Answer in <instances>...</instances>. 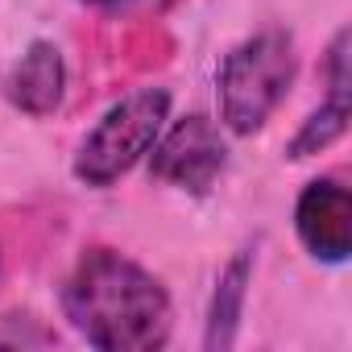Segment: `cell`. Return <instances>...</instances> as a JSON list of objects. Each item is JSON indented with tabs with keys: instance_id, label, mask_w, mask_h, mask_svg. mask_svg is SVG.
<instances>
[{
	"instance_id": "cell-8",
	"label": "cell",
	"mask_w": 352,
	"mask_h": 352,
	"mask_svg": "<svg viewBox=\"0 0 352 352\" xmlns=\"http://www.w3.org/2000/svg\"><path fill=\"white\" fill-rule=\"evenodd\" d=\"M348 116H352V91H327V100L302 120V129L290 137L286 145V157H311V153H323L327 145H336L348 129Z\"/></svg>"
},
{
	"instance_id": "cell-7",
	"label": "cell",
	"mask_w": 352,
	"mask_h": 352,
	"mask_svg": "<svg viewBox=\"0 0 352 352\" xmlns=\"http://www.w3.org/2000/svg\"><path fill=\"white\" fill-rule=\"evenodd\" d=\"M249 278H253V249H241L216 278V294H212V311H208V336L204 348L208 352H224L236 344V327L245 315V294H249Z\"/></svg>"
},
{
	"instance_id": "cell-3",
	"label": "cell",
	"mask_w": 352,
	"mask_h": 352,
	"mask_svg": "<svg viewBox=\"0 0 352 352\" xmlns=\"http://www.w3.org/2000/svg\"><path fill=\"white\" fill-rule=\"evenodd\" d=\"M166 116H170L166 87H145L112 104L75 153V179L87 187H112L120 174H129L149 153Z\"/></svg>"
},
{
	"instance_id": "cell-2",
	"label": "cell",
	"mask_w": 352,
	"mask_h": 352,
	"mask_svg": "<svg viewBox=\"0 0 352 352\" xmlns=\"http://www.w3.org/2000/svg\"><path fill=\"white\" fill-rule=\"evenodd\" d=\"M294 75H298L294 42L282 30H261L241 46H232L216 75L224 129L236 137L257 133L294 87Z\"/></svg>"
},
{
	"instance_id": "cell-1",
	"label": "cell",
	"mask_w": 352,
	"mask_h": 352,
	"mask_svg": "<svg viewBox=\"0 0 352 352\" xmlns=\"http://www.w3.org/2000/svg\"><path fill=\"white\" fill-rule=\"evenodd\" d=\"M71 327L100 352H153L170 340V294L116 249H87L63 286Z\"/></svg>"
},
{
	"instance_id": "cell-5",
	"label": "cell",
	"mask_w": 352,
	"mask_h": 352,
	"mask_svg": "<svg viewBox=\"0 0 352 352\" xmlns=\"http://www.w3.org/2000/svg\"><path fill=\"white\" fill-rule=\"evenodd\" d=\"M294 232L323 265H344L352 253V195L340 179H315L294 204Z\"/></svg>"
},
{
	"instance_id": "cell-6",
	"label": "cell",
	"mask_w": 352,
	"mask_h": 352,
	"mask_svg": "<svg viewBox=\"0 0 352 352\" xmlns=\"http://www.w3.org/2000/svg\"><path fill=\"white\" fill-rule=\"evenodd\" d=\"M63 96H67V63H63V50L54 42H34L13 79H9V100L13 108H21L25 116H50L63 108Z\"/></svg>"
},
{
	"instance_id": "cell-4",
	"label": "cell",
	"mask_w": 352,
	"mask_h": 352,
	"mask_svg": "<svg viewBox=\"0 0 352 352\" xmlns=\"http://www.w3.org/2000/svg\"><path fill=\"white\" fill-rule=\"evenodd\" d=\"M149 149H153L149 174L157 183H170L187 195H208L228 166V145H224L220 124L199 112L174 120L166 133H157Z\"/></svg>"
},
{
	"instance_id": "cell-9",
	"label": "cell",
	"mask_w": 352,
	"mask_h": 352,
	"mask_svg": "<svg viewBox=\"0 0 352 352\" xmlns=\"http://www.w3.org/2000/svg\"><path fill=\"white\" fill-rule=\"evenodd\" d=\"M91 9H104V13H141V9H162L166 0H83Z\"/></svg>"
}]
</instances>
